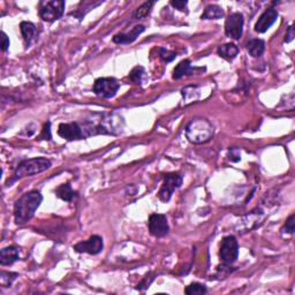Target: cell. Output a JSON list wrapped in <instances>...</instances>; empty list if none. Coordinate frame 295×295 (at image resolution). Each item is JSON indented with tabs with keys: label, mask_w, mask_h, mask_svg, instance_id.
<instances>
[{
	"label": "cell",
	"mask_w": 295,
	"mask_h": 295,
	"mask_svg": "<svg viewBox=\"0 0 295 295\" xmlns=\"http://www.w3.org/2000/svg\"><path fill=\"white\" fill-rule=\"evenodd\" d=\"M294 220H295V214H291L290 217H288V219L286 220V223H285V225L283 229H281V231L285 233H288V234H293L294 233Z\"/></svg>",
	"instance_id": "4316f807"
},
{
	"label": "cell",
	"mask_w": 295,
	"mask_h": 295,
	"mask_svg": "<svg viewBox=\"0 0 295 295\" xmlns=\"http://www.w3.org/2000/svg\"><path fill=\"white\" fill-rule=\"evenodd\" d=\"M243 23H245V20H243V15L241 13L235 12L230 14L225 21L226 36L234 41L240 40L243 34Z\"/></svg>",
	"instance_id": "9c48e42d"
},
{
	"label": "cell",
	"mask_w": 295,
	"mask_h": 295,
	"mask_svg": "<svg viewBox=\"0 0 295 295\" xmlns=\"http://www.w3.org/2000/svg\"><path fill=\"white\" fill-rule=\"evenodd\" d=\"M146 74V70L142 66H136L135 68H133V70L129 73V79L136 84H141L142 83V79Z\"/></svg>",
	"instance_id": "d4e9b609"
},
{
	"label": "cell",
	"mask_w": 295,
	"mask_h": 295,
	"mask_svg": "<svg viewBox=\"0 0 295 295\" xmlns=\"http://www.w3.org/2000/svg\"><path fill=\"white\" fill-rule=\"evenodd\" d=\"M51 165H52L51 160L44 158V157L22 160L17 169H15L12 180L8 181V184L12 185L13 182L20 180L22 178H25V176H33L40 174L42 172H45L46 169L51 168Z\"/></svg>",
	"instance_id": "277c9868"
},
{
	"label": "cell",
	"mask_w": 295,
	"mask_h": 295,
	"mask_svg": "<svg viewBox=\"0 0 295 295\" xmlns=\"http://www.w3.org/2000/svg\"><path fill=\"white\" fill-rule=\"evenodd\" d=\"M184 178L179 173H169L164 176V181H163L162 188L159 189L158 198L164 203L171 200L173 193L176 189H179L182 186Z\"/></svg>",
	"instance_id": "8992f818"
},
{
	"label": "cell",
	"mask_w": 295,
	"mask_h": 295,
	"mask_svg": "<svg viewBox=\"0 0 295 295\" xmlns=\"http://www.w3.org/2000/svg\"><path fill=\"white\" fill-rule=\"evenodd\" d=\"M94 92L98 97L110 99L117 95L120 89V83L114 78H99L94 83Z\"/></svg>",
	"instance_id": "ba28073f"
},
{
	"label": "cell",
	"mask_w": 295,
	"mask_h": 295,
	"mask_svg": "<svg viewBox=\"0 0 295 295\" xmlns=\"http://www.w3.org/2000/svg\"><path fill=\"white\" fill-rule=\"evenodd\" d=\"M153 279H155V277H150V278H149V275H146V277H144L143 280L141 281V283H140L139 285H137L136 290H139V291H144V290H147V288H149L150 284H151L152 281H153Z\"/></svg>",
	"instance_id": "f1b7e54d"
},
{
	"label": "cell",
	"mask_w": 295,
	"mask_h": 295,
	"mask_svg": "<svg viewBox=\"0 0 295 295\" xmlns=\"http://www.w3.org/2000/svg\"><path fill=\"white\" fill-rule=\"evenodd\" d=\"M246 47L253 58H259L265 51V42L261 38H253L247 43Z\"/></svg>",
	"instance_id": "ac0fdd59"
},
{
	"label": "cell",
	"mask_w": 295,
	"mask_h": 295,
	"mask_svg": "<svg viewBox=\"0 0 295 295\" xmlns=\"http://www.w3.org/2000/svg\"><path fill=\"white\" fill-rule=\"evenodd\" d=\"M52 139V134H51V123L47 121V123L44 125L43 129H42V133L40 135V140H45V141H50Z\"/></svg>",
	"instance_id": "83f0119b"
},
{
	"label": "cell",
	"mask_w": 295,
	"mask_h": 295,
	"mask_svg": "<svg viewBox=\"0 0 295 295\" xmlns=\"http://www.w3.org/2000/svg\"><path fill=\"white\" fill-rule=\"evenodd\" d=\"M153 5H155V2L153 1L144 2V4H142L140 7H137L135 9V12L133 13V17H131V19H133V20H140V19L146 18L147 15H149V13L151 12Z\"/></svg>",
	"instance_id": "7402d4cb"
},
{
	"label": "cell",
	"mask_w": 295,
	"mask_h": 295,
	"mask_svg": "<svg viewBox=\"0 0 295 295\" xmlns=\"http://www.w3.org/2000/svg\"><path fill=\"white\" fill-rule=\"evenodd\" d=\"M103 248H104V242L102 236L99 235H91L85 241H81L73 246V249L76 253H85L89 255H98L103 252Z\"/></svg>",
	"instance_id": "8fae6325"
},
{
	"label": "cell",
	"mask_w": 295,
	"mask_h": 295,
	"mask_svg": "<svg viewBox=\"0 0 295 295\" xmlns=\"http://www.w3.org/2000/svg\"><path fill=\"white\" fill-rule=\"evenodd\" d=\"M58 135L67 141L85 140L80 123L60 124L59 127H58Z\"/></svg>",
	"instance_id": "7c38bea8"
},
{
	"label": "cell",
	"mask_w": 295,
	"mask_h": 295,
	"mask_svg": "<svg viewBox=\"0 0 295 295\" xmlns=\"http://www.w3.org/2000/svg\"><path fill=\"white\" fill-rule=\"evenodd\" d=\"M208 292L205 285L200 283H193L185 288V293L187 295H203Z\"/></svg>",
	"instance_id": "cb8c5ba5"
},
{
	"label": "cell",
	"mask_w": 295,
	"mask_h": 295,
	"mask_svg": "<svg viewBox=\"0 0 295 295\" xmlns=\"http://www.w3.org/2000/svg\"><path fill=\"white\" fill-rule=\"evenodd\" d=\"M81 125L84 137L94 135H119L123 131L124 120L119 115L96 113L92 114L90 119L83 120Z\"/></svg>",
	"instance_id": "6da1fadb"
},
{
	"label": "cell",
	"mask_w": 295,
	"mask_h": 295,
	"mask_svg": "<svg viewBox=\"0 0 295 295\" xmlns=\"http://www.w3.org/2000/svg\"><path fill=\"white\" fill-rule=\"evenodd\" d=\"M148 227H149L150 234L155 238H164L169 232L168 218L165 214H151L149 217V221H148Z\"/></svg>",
	"instance_id": "30bf717a"
},
{
	"label": "cell",
	"mask_w": 295,
	"mask_h": 295,
	"mask_svg": "<svg viewBox=\"0 0 295 295\" xmlns=\"http://www.w3.org/2000/svg\"><path fill=\"white\" fill-rule=\"evenodd\" d=\"M225 17L224 9L218 5H209L204 9L203 14L201 15L202 20H219Z\"/></svg>",
	"instance_id": "d6986e66"
},
{
	"label": "cell",
	"mask_w": 295,
	"mask_h": 295,
	"mask_svg": "<svg viewBox=\"0 0 295 295\" xmlns=\"http://www.w3.org/2000/svg\"><path fill=\"white\" fill-rule=\"evenodd\" d=\"M43 201L38 190H31L22 195L14 204V220L17 225H23L35 216Z\"/></svg>",
	"instance_id": "7a4b0ae2"
},
{
	"label": "cell",
	"mask_w": 295,
	"mask_h": 295,
	"mask_svg": "<svg viewBox=\"0 0 295 295\" xmlns=\"http://www.w3.org/2000/svg\"><path fill=\"white\" fill-rule=\"evenodd\" d=\"M230 155H229V158L231 162H239L240 159H241V157H240V151L238 149H235V148H232V149H230Z\"/></svg>",
	"instance_id": "4dcf8cb0"
},
{
	"label": "cell",
	"mask_w": 295,
	"mask_h": 295,
	"mask_svg": "<svg viewBox=\"0 0 295 295\" xmlns=\"http://www.w3.org/2000/svg\"><path fill=\"white\" fill-rule=\"evenodd\" d=\"M293 38H294V25L292 24L288 27L286 35H285V42H286V43H290V42L293 41Z\"/></svg>",
	"instance_id": "d6a6232c"
},
{
	"label": "cell",
	"mask_w": 295,
	"mask_h": 295,
	"mask_svg": "<svg viewBox=\"0 0 295 295\" xmlns=\"http://www.w3.org/2000/svg\"><path fill=\"white\" fill-rule=\"evenodd\" d=\"M146 27L143 24L135 25L129 33H120L113 36V42L115 44H121V45H126V44L133 43L134 41H136V38L140 36L141 34L144 33Z\"/></svg>",
	"instance_id": "5bb4252c"
},
{
	"label": "cell",
	"mask_w": 295,
	"mask_h": 295,
	"mask_svg": "<svg viewBox=\"0 0 295 295\" xmlns=\"http://www.w3.org/2000/svg\"><path fill=\"white\" fill-rule=\"evenodd\" d=\"M194 72H195V68L191 66L190 60L185 59L175 66L174 70H173V79L180 80L184 78V76L193 75Z\"/></svg>",
	"instance_id": "2e32d148"
},
{
	"label": "cell",
	"mask_w": 295,
	"mask_h": 295,
	"mask_svg": "<svg viewBox=\"0 0 295 295\" xmlns=\"http://www.w3.org/2000/svg\"><path fill=\"white\" fill-rule=\"evenodd\" d=\"M20 31L22 37H23L24 44L25 46H29L31 43V40H33L35 33H36V27H35L34 23L28 21H23L20 23Z\"/></svg>",
	"instance_id": "44dd1931"
},
{
	"label": "cell",
	"mask_w": 295,
	"mask_h": 295,
	"mask_svg": "<svg viewBox=\"0 0 295 295\" xmlns=\"http://www.w3.org/2000/svg\"><path fill=\"white\" fill-rule=\"evenodd\" d=\"M18 277L19 274H15V272L1 271L0 272V285H1V287H11Z\"/></svg>",
	"instance_id": "603a6c76"
},
{
	"label": "cell",
	"mask_w": 295,
	"mask_h": 295,
	"mask_svg": "<svg viewBox=\"0 0 295 295\" xmlns=\"http://www.w3.org/2000/svg\"><path fill=\"white\" fill-rule=\"evenodd\" d=\"M158 51L160 58H162L165 63H171L176 58L175 52H172V51L165 49V47H159Z\"/></svg>",
	"instance_id": "484cf974"
},
{
	"label": "cell",
	"mask_w": 295,
	"mask_h": 295,
	"mask_svg": "<svg viewBox=\"0 0 295 295\" xmlns=\"http://www.w3.org/2000/svg\"><path fill=\"white\" fill-rule=\"evenodd\" d=\"M278 19V12L274 8H268L263 12V14L255 24V31L258 34H264L270 29Z\"/></svg>",
	"instance_id": "4fadbf2b"
},
{
	"label": "cell",
	"mask_w": 295,
	"mask_h": 295,
	"mask_svg": "<svg viewBox=\"0 0 295 295\" xmlns=\"http://www.w3.org/2000/svg\"><path fill=\"white\" fill-rule=\"evenodd\" d=\"M8 47H9V38L7 35L2 31L1 33V50L4 51V52H6V51L8 50Z\"/></svg>",
	"instance_id": "1f68e13d"
},
{
	"label": "cell",
	"mask_w": 295,
	"mask_h": 295,
	"mask_svg": "<svg viewBox=\"0 0 295 295\" xmlns=\"http://www.w3.org/2000/svg\"><path fill=\"white\" fill-rule=\"evenodd\" d=\"M169 4H171V6H173L174 8L179 9V11H185V8L187 7L188 5V1H186V0H176V1L172 0Z\"/></svg>",
	"instance_id": "f546056e"
},
{
	"label": "cell",
	"mask_w": 295,
	"mask_h": 295,
	"mask_svg": "<svg viewBox=\"0 0 295 295\" xmlns=\"http://www.w3.org/2000/svg\"><path fill=\"white\" fill-rule=\"evenodd\" d=\"M217 53L219 54L221 58L227 60V62H232L235 59L239 54V47L233 43H226L223 45L218 46Z\"/></svg>",
	"instance_id": "e0dca14e"
},
{
	"label": "cell",
	"mask_w": 295,
	"mask_h": 295,
	"mask_svg": "<svg viewBox=\"0 0 295 295\" xmlns=\"http://www.w3.org/2000/svg\"><path fill=\"white\" fill-rule=\"evenodd\" d=\"M214 128L212 124L204 118H195L186 127V136L194 144L207 143L212 139Z\"/></svg>",
	"instance_id": "3957f363"
},
{
	"label": "cell",
	"mask_w": 295,
	"mask_h": 295,
	"mask_svg": "<svg viewBox=\"0 0 295 295\" xmlns=\"http://www.w3.org/2000/svg\"><path fill=\"white\" fill-rule=\"evenodd\" d=\"M239 245L235 236L227 235L221 240L219 248V258L225 264H233L238 259Z\"/></svg>",
	"instance_id": "52a82bcc"
},
{
	"label": "cell",
	"mask_w": 295,
	"mask_h": 295,
	"mask_svg": "<svg viewBox=\"0 0 295 295\" xmlns=\"http://www.w3.org/2000/svg\"><path fill=\"white\" fill-rule=\"evenodd\" d=\"M20 258V248L15 246L5 247L0 252V264L2 267L5 265H12L13 263L17 262Z\"/></svg>",
	"instance_id": "9a60e30c"
},
{
	"label": "cell",
	"mask_w": 295,
	"mask_h": 295,
	"mask_svg": "<svg viewBox=\"0 0 295 295\" xmlns=\"http://www.w3.org/2000/svg\"><path fill=\"white\" fill-rule=\"evenodd\" d=\"M65 6L63 0H43L40 1V17L43 21L56 22L63 18Z\"/></svg>",
	"instance_id": "5b68a950"
},
{
	"label": "cell",
	"mask_w": 295,
	"mask_h": 295,
	"mask_svg": "<svg viewBox=\"0 0 295 295\" xmlns=\"http://www.w3.org/2000/svg\"><path fill=\"white\" fill-rule=\"evenodd\" d=\"M54 193H56L58 197L62 198V200L65 202H72L74 198L78 196V193H76L75 190H73L72 186H70L68 182L60 185L59 187L56 188Z\"/></svg>",
	"instance_id": "ffe728a7"
}]
</instances>
